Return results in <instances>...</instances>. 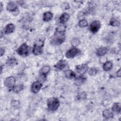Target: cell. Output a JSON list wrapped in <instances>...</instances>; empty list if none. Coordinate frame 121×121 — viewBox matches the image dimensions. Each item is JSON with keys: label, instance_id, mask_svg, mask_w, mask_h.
<instances>
[{"label": "cell", "instance_id": "1", "mask_svg": "<svg viewBox=\"0 0 121 121\" xmlns=\"http://www.w3.org/2000/svg\"><path fill=\"white\" fill-rule=\"evenodd\" d=\"M60 105V101L56 97L50 98L47 101V108L50 111H56L59 108Z\"/></svg>", "mask_w": 121, "mask_h": 121}, {"label": "cell", "instance_id": "2", "mask_svg": "<svg viewBox=\"0 0 121 121\" xmlns=\"http://www.w3.org/2000/svg\"><path fill=\"white\" fill-rule=\"evenodd\" d=\"M65 37V34L55 32L53 38H52L51 41V43L53 45H60L64 42L66 39Z\"/></svg>", "mask_w": 121, "mask_h": 121}, {"label": "cell", "instance_id": "3", "mask_svg": "<svg viewBox=\"0 0 121 121\" xmlns=\"http://www.w3.org/2000/svg\"><path fill=\"white\" fill-rule=\"evenodd\" d=\"M17 52L19 56L26 57L30 53V47L26 43H24L18 47L17 50Z\"/></svg>", "mask_w": 121, "mask_h": 121}, {"label": "cell", "instance_id": "4", "mask_svg": "<svg viewBox=\"0 0 121 121\" xmlns=\"http://www.w3.org/2000/svg\"><path fill=\"white\" fill-rule=\"evenodd\" d=\"M44 41H39L34 44L32 52L35 55H39L43 52Z\"/></svg>", "mask_w": 121, "mask_h": 121}, {"label": "cell", "instance_id": "5", "mask_svg": "<svg viewBox=\"0 0 121 121\" xmlns=\"http://www.w3.org/2000/svg\"><path fill=\"white\" fill-rule=\"evenodd\" d=\"M80 53V50L77 47H72L68 50L66 53L65 56L68 59H72L78 56Z\"/></svg>", "mask_w": 121, "mask_h": 121}, {"label": "cell", "instance_id": "6", "mask_svg": "<svg viewBox=\"0 0 121 121\" xmlns=\"http://www.w3.org/2000/svg\"><path fill=\"white\" fill-rule=\"evenodd\" d=\"M101 26V22L99 20L93 21L89 25L90 31L93 34L97 33L100 29Z\"/></svg>", "mask_w": 121, "mask_h": 121}, {"label": "cell", "instance_id": "7", "mask_svg": "<svg viewBox=\"0 0 121 121\" xmlns=\"http://www.w3.org/2000/svg\"><path fill=\"white\" fill-rule=\"evenodd\" d=\"M16 79L14 77L10 76L7 77L4 82V84L9 89H12L16 85Z\"/></svg>", "mask_w": 121, "mask_h": 121}, {"label": "cell", "instance_id": "8", "mask_svg": "<svg viewBox=\"0 0 121 121\" xmlns=\"http://www.w3.org/2000/svg\"><path fill=\"white\" fill-rule=\"evenodd\" d=\"M50 71V67L48 65L43 66L39 70V75L42 80L46 79V77Z\"/></svg>", "mask_w": 121, "mask_h": 121}, {"label": "cell", "instance_id": "9", "mask_svg": "<svg viewBox=\"0 0 121 121\" xmlns=\"http://www.w3.org/2000/svg\"><path fill=\"white\" fill-rule=\"evenodd\" d=\"M7 10L12 13H15V15H16V12L18 13V9L17 5L16 3L13 1H9L6 6Z\"/></svg>", "mask_w": 121, "mask_h": 121}, {"label": "cell", "instance_id": "10", "mask_svg": "<svg viewBox=\"0 0 121 121\" xmlns=\"http://www.w3.org/2000/svg\"><path fill=\"white\" fill-rule=\"evenodd\" d=\"M88 66L86 64H83L76 66V71L80 75H84L88 71Z\"/></svg>", "mask_w": 121, "mask_h": 121}, {"label": "cell", "instance_id": "11", "mask_svg": "<svg viewBox=\"0 0 121 121\" xmlns=\"http://www.w3.org/2000/svg\"><path fill=\"white\" fill-rule=\"evenodd\" d=\"M42 83L40 81H35L33 83L31 86V91L35 94H36L41 90L42 87Z\"/></svg>", "mask_w": 121, "mask_h": 121}, {"label": "cell", "instance_id": "12", "mask_svg": "<svg viewBox=\"0 0 121 121\" xmlns=\"http://www.w3.org/2000/svg\"><path fill=\"white\" fill-rule=\"evenodd\" d=\"M67 63L64 60H60L58 61L54 65V67L56 69L59 70H62L67 67Z\"/></svg>", "mask_w": 121, "mask_h": 121}, {"label": "cell", "instance_id": "13", "mask_svg": "<svg viewBox=\"0 0 121 121\" xmlns=\"http://www.w3.org/2000/svg\"><path fill=\"white\" fill-rule=\"evenodd\" d=\"M86 78L84 76V75H80V76L75 78L74 82L76 86H80L86 81Z\"/></svg>", "mask_w": 121, "mask_h": 121}, {"label": "cell", "instance_id": "14", "mask_svg": "<svg viewBox=\"0 0 121 121\" xmlns=\"http://www.w3.org/2000/svg\"><path fill=\"white\" fill-rule=\"evenodd\" d=\"M15 29V26L14 24L12 23H10L8 24L5 27L4 29L3 34L5 35L10 34L14 32Z\"/></svg>", "mask_w": 121, "mask_h": 121}, {"label": "cell", "instance_id": "15", "mask_svg": "<svg viewBox=\"0 0 121 121\" xmlns=\"http://www.w3.org/2000/svg\"><path fill=\"white\" fill-rule=\"evenodd\" d=\"M108 52V48L106 47H101L98 48L95 52L96 55L98 57L104 56Z\"/></svg>", "mask_w": 121, "mask_h": 121}, {"label": "cell", "instance_id": "16", "mask_svg": "<svg viewBox=\"0 0 121 121\" xmlns=\"http://www.w3.org/2000/svg\"><path fill=\"white\" fill-rule=\"evenodd\" d=\"M65 76L68 79H72L76 77V73L71 69H67L65 71Z\"/></svg>", "mask_w": 121, "mask_h": 121}, {"label": "cell", "instance_id": "17", "mask_svg": "<svg viewBox=\"0 0 121 121\" xmlns=\"http://www.w3.org/2000/svg\"><path fill=\"white\" fill-rule=\"evenodd\" d=\"M113 112L109 109L104 110L102 113L103 116L105 119L108 120L112 118L113 117Z\"/></svg>", "mask_w": 121, "mask_h": 121}, {"label": "cell", "instance_id": "18", "mask_svg": "<svg viewBox=\"0 0 121 121\" xmlns=\"http://www.w3.org/2000/svg\"><path fill=\"white\" fill-rule=\"evenodd\" d=\"M113 67V63L110 60L105 61L103 65V69L105 71L111 70Z\"/></svg>", "mask_w": 121, "mask_h": 121}, {"label": "cell", "instance_id": "19", "mask_svg": "<svg viewBox=\"0 0 121 121\" xmlns=\"http://www.w3.org/2000/svg\"><path fill=\"white\" fill-rule=\"evenodd\" d=\"M52 17H53V13L52 12L48 11L43 13V21L44 22H48L51 20H52Z\"/></svg>", "mask_w": 121, "mask_h": 121}, {"label": "cell", "instance_id": "20", "mask_svg": "<svg viewBox=\"0 0 121 121\" xmlns=\"http://www.w3.org/2000/svg\"><path fill=\"white\" fill-rule=\"evenodd\" d=\"M69 18V15L67 13H63L61 15L59 18V21L60 24H64L66 22H67Z\"/></svg>", "mask_w": 121, "mask_h": 121}, {"label": "cell", "instance_id": "21", "mask_svg": "<svg viewBox=\"0 0 121 121\" xmlns=\"http://www.w3.org/2000/svg\"><path fill=\"white\" fill-rule=\"evenodd\" d=\"M121 106L120 103H114L112 108V111L117 114H119L121 112Z\"/></svg>", "mask_w": 121, "mask_h": 121}, {"label": "cell", "instance_id": "22", "mask_svg": "<svg viewBox=\"0 0 121 121\" xmlns=\"http://www.w3.org/2000/svg\"><path fill=\"white\" fill-rule=\"evenodd\" d=\"M109 24L112 26H119L120 25V21L117 18L112 17L110 20Z\"/></svg>", "mask_w": 121, "mask_h": 121}, {"label": "cell", "instance_id": "23", "mask_svg": "<svg viewBox=\"0 0 121 121\" xmlns=\"http://www.w3.org/2000/svg\"><path fill=\"white\" fill-rule=\"evenodd\" d=\"M17 60L13 57L9 58L6 61V64L9 66L13 67L17 64Z\"/></svg>", "mask_w": 121, "mask_h": 121}, {"label": "cell", "instance_id": "24", "mask_svg": "<svg viewBox=\"0 0 121 121\" xmlns=\"http://www.w3.org/2000/svg\"><path fill=\"white\" fill-rule=\"evenodd\" d=\"M66 30V26L65 24H60L55 29V32L59 33L65 34V32Z\"/></svg>", "mask_w": 121, "mask_h": 121}, {"label": "cell", "instance_id": "25", "mask_svg": "<svg viewBox=\"0 0 121 121\" xmlns=\"http://www.w3.org/2000/svg\"><path fill=\"white\" fill-rule=\"evenodd\" d=\"M24 89V85L23 84H19L15 85L14 87L11 89L14 93H17L21 91Z\"/></svg>", "mask_w": 121, "mask_h": 121}, {"label": "cell", "instance_id": "26", "mask_svg": "<svg viewBox=\"0 0 121 121\" xmlns=\"http://www.w3.org/2000/svg\"><path fill=\"white\" fill-rule=\"evenodd\" d=\"M70 43L73 47H76L80 43V41L78 38H73L70 41Z\"/></svg>", "mask_w": 121, "mask_h": 121}, {"label": "cell", "instance_id": "27", "mask_svg": "<svg viewBox=\"0 0 121 121\" xmlns=\"http://www.w3.org/2000/svg\"><path fill=\"white\" fill-rule=\"evenodd\" d=\"M98 73V69L96 68H91L88 70V74L91 76H94Z\"/></svg>", "mask_w": 121, "mask_h": 121}, {"label": "cell", "instance_id": "28", "mask_svg": "<svg viewBox=\"0 0 121 121\" xmlns=\"http://www.w3.org/2000/svg\"><path fill=\"white\" fill-rule=\"evenodd\" d=\"M78 26L80 27H86L88 26V22L85 19H80L78 22Z\"/></svg>", "mask_w": 121, "mask_h": 121}, {"label": "cell", "instance_id": "29", "mask_svg": "<svg viewBox=\"0 0 121 121\" xmlns=\"http://www.w3.org/2000/svg\"><path fill=\"white\" fill-rule=\"evenodd\" d=\"M116 76L118 78H120L121 76V69H119L117 71H116Z\"/></svg>", "mask_w": 121, "mask_h": 121}, {"label": "cell", "instance_id": "30", "mask_svg": "<svg viewBox=\"0 0 121 121\" xmlns=\"http://www.w3.org/2000/svg\"><path fill=\"white\" fill-rule=\"evenodd\" d=\"M5 53V50L3 48H0V56L1 57Z\"/></svg>", "mask_w": 121, "mask_h": 121}, {"label": "cell", "instance_id": "31", "mask_svg": "<svg viewBox=\"0 0 121 121\" xmlns=\"http://www.w3.org/2000/svg\"><path fill=\"white\" fill-rule=\"evenodd\" d=\"M2 7H3V6H2V4L1 3H0V11L1 12L2 11Z\"/></svg>", "mask_w": 121, "mask_h": 121}, {"label": "cell", "instance_id": "32", "mask_svg": "<svg viewBox=\"0 0 121 121\" xmlns=\"http://www.w3.org/2000/svg\"><path fill=\"white\" fill-rule=\"evenodd\" d=\"M2 66H0V73L1 74L2 73Z\"/></svg>", "mask_w": 121, "mask_h": 121}]
</instances>
